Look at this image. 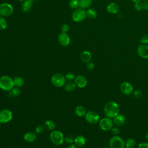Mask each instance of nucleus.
I'll return each instance as SVG.
<instances>
[{
	"label": "nucleus",
	"instance_id": "18",
	"mask_svg": "<svg viewBox=\"0 0 148 148\" xmlns=\"http://www.w3.org/2000/svg\"><path fill=\"white\" fill-rule=\"evenodd\" d=\"M92 58V55L88 51H83L80 54V60L83 62L88 63L91 61Z\"/></svg>",
	"mask_w": 148,
	"mask_h": 148
},
{
	"label": "nucleus",
	"instance_id": "28",
	"mask_svg": "<svg viewBox=\"0 0 148 148\" xmlns=\"http://www.w3.org/2000/svg\"><path fill=\"white\" fill-rule=\"evenodd\" d=\"M136 145V141L134 138H128L125 142V147L126 148H134Z\"/></svg>",
	"mask_w": 148,
	"mask_h": 148
},
{
	"label": "nucleus",
	"instance_id": "20",
	"mask_svg": "<svg viewBox=\"0 0 148 148\" xmlns=\"http://www.w3.org/2000/svg\"><path fill=\"white\" fill-rule=\"evenodd\" d=\"M86 142V138L83 135H78L74 139V144L77 147H82L83 146Z\"/></svg>",
	"mask_w": 148,
	"mask_h": 148
},
{
	"label": "nucleus",
	"instance_id": "35",
	"mask_svg": "<svg viewBox=\"0 0 148 148\" xmlns=\"http://www.w3.org/2000/svg\"><path fill=\"white\" fill-rule=\"evenodd\" d=\"M74 139L72 136L68 135L64 137V142L69 144H72L74 142Z\"/></svg>",
	"mask_w": 148,
	"mask_h": 148
},
{
	"label": "nucleus",
	"instance_id": "5",
	"mask_svg": "<svg viewBox=\"0 0 148 148\" xmlns=\"http://www.w3.org/2000/svg\"><path fill=\"white\" fill-rule=\"evenodd\" d=\"M109 145L110 148H124V140L118 135H114L109 140Z\"/></svg>",
	"mask_w": 148,
	"mask_h": 148
},
{
	"label": "nucleus",
	"instance_id": "39",
	"mask_svg": "<svg viewBox=\"0 0 148 148\" xmlns=\"http://www.w3.org/2000/svg\"><path fill=\"white\" fill-rule=\"evenodd\" d=\"M111 132L114 135H118L120 133V130L118 127H113L111 130Z\"/></svg>",
	"mask_w": 148,
	"mask_h": 148
},
{
	"label": "nucleus",
	"instance_id": "23",
	"mask_svg": "<svg viewBox=\"0 0 148 148\" xmlns=\"http://www.w3.org/2000/svg\"><path fill=\"white\" fill-rule=\"evenodd\" d=\"M44 127L48 130L53 131L56 128V124L51 120H47L45 122Z\"/></svg>",
	"mask_w": 148,
	"mask_h": 148
},
{
	"label": "nucleus",
	"instance_id": "34",
	"mask_svg": "<svg viewBox=\"0 0 148 148\" xmlns=\"http://www.w3.org/2000/svg\"><path fill=\"white\" fill-rule=\"evenodd\" d=\"M45 130V127L41 125H39L36 126V127L35 129V131L36 134H42L44 132Z\"/></svg>",
	"mask_w": 148,
	"mask_h": 148
},
{
	"label": "nucleus",
	"instance_id": "24",
	"mask_svg": "<svg viewBox=\"0 0 148 148\" xmlns=\"http://www.w3.org/2000/svg\"><path fill=\"white\" fill-rule=\"evenodd\" d=\"M92 4V0H79V7L82 9L88 8Z\"/></svg>",
	"mask_w": 148,
	"mask_h": 148
},
{
	"label": "nucleus",
	"instance_id": "10",
	"mask_svg": "<svg viewBox=\"0 0 148 148\" xmlns=\"http://www.w3.org/2000/svg\"><path fill=\"white\" fill-rule=\"evenodd\" d=\"M13 118L12 112L8 109L0 110V124H5L9 122Z\"/></svg>",
	"mask_w": 148,
	"mask_h": 148
},
{
	"label": "nucleus",
	"instance_id": "3",
	"mask_svg": "<svg viewBox=\"0 0 148 148\" xmlns=\"http://www.w3.org/2000/svg\"><path fill=\"white\" fill-rule=\"evenodd\" d=\"M50 139L53 144L60 146L64 142V136L60 131L53 130L50 134Z\"/></svg>",
	"mask_w": 148,
	"mask_h": 148
},
{
	"label": "nucleus",
	"instance_id": "7",
	"mask_svg": "<svg viewBox=\"0 0 148 148\" xmlns=\"http://www.w3.org/2000/svg\"><path fill=\"white\" fill-rule=\"evenodd\" d=\"M86 17V11L80 8L75 9L72 14V20L77 23L83 21Z\"/></svg>",
	"mask_w": 148,
	"mask_h": 148
},
{
	"label": "nucleus",
	"instance_id": "9",
	"mask_svg": "<svg viewBox=\"0 0 148 148\" xmlns=\"http://www.w3.org/2000/svg\"><path fill=\"white\" fill-rule=\"evenodd\" d=\"M84 117L86 121L91 124H97L100 120V116L98 113L92 110L87 112Z\"/></svg>",
	"mask_w": 148,
	"mask_h": 148
},
{
	"label": "nucleus",
	"instance_id": "1",
	"mask_svg": "<svg viewBox=\"0 0 148 148\" xmlns=\"http://www.w3.org/2000/svg\"><path fill=\"white\" fill-rule=\"evenodd\" d=\"M103 112L106 117L113 119L120 113L119 105L114 101H109L104 106Z\"/></svg>",
	"mask_w": 148,
	"mask_h": 148
},
{
	"label": "nucleus",
	"instance_id": "4",
	"mask_svg": "<svg viewBox=\"0 0 148 148\" xmlns=\"http://www.w3.org/2000/svg\"><path fill=\"white\" fill-rule=\"evenodd\" d=\"M65 76L60 73H56L51 77V84L56 87H64L66 83Z\"/></svg>",
	"mask_w": 148,
	"mask_h": 148
},
{
	"label": "nucleus",
	"instance_id": "22",
	"mask_svg": "<svg viewBox=\"0 0 148 148\" xmlns=\"http://www.w3.org/2000/svg\"><path fill=\"white\" fill-rule=\"evenodd\" d=\"M64 87V89L68 92L73 91L75 90L76 87V85L75 84V82H72V81H69L65 83Z\"/></svg>",
	"mask_w": 148,
	"mask_h": 148
},
{
	"label": "nucleus",
	"instance_id": "17",
	"mask_svg": "<svg viewBox=\"0 0 148 148\" xmlns=\"http://www.w3.org/2000/svg\"><path fill=\"white\" fill-rule=\"evenodd\" d=\"M107 10L111 14H116L120 10V7L118 4L114 2L110 3L107 6Z\"/></svg>",
	"mask_w": 148,
	"mask_h": 148
},
{
	"label": "nucleus",
	"instance_id": "45",
	"mask_svg": "<svg viewBox=\"0 0 148 148\" xmlns=\"http://www.w3.org/2000/svg\"><path fill=\"white\" fill-rule=\"evenodd\" d=\"M18 1H22V2H23L24 1H25V0H18Z\"/></svg>",
	"mask_w": 148,
	"mask_h": 148
},
{
	"label": "nucleus",
	"instance_id": "33",
	"mask_svg": "<svg viewBox=\"0 0 148 148\" xmlns=\"http://www.w3.org/2000/svg\"><path fill=\"white\" fill-rule=\"evenodd\" d=\"M65 78L68 81H72V80H74L75 78V75L72 73V72H68L65 75Z\"/></svg>",
	"mask_w": 148,
	"mask_h": 148
},
{
	"label": "nucleus",
	"instance_id": "40",
	"mask_svg": "<svg viewBox=\"0 0 148 148\" xmlns=\"http://www.w3.org/2000/svg\"><path fill=\"white\" fill-rule=\"evenodd\" d=\"M134 8L137 11H141L143 9L140 2H138V3H135V5H134Z\"/></svg>",
	"mask_w": 148,
	"mask_h": 148
},
{
	"label": "nucleus",
	"instance_id": "41",
	"mask_svg": "<svg viewBox=\"0 0 148 148\" xmlns=\"http://www.w3.org/2000/svg\"><path fill=\"white\" fill-rule=\"evenodd\" d=\"M137 148H148V142H141L138 145Z\"/></svg>",
	"mask_w": 148,
	"mask_h": 148
},
{
	"label": "nucleus",
	"instance_id": "15",
	"mask_svg": "<svg viewBox=\"0 0 148 148\" xmlns=\"http://www.w3.org/2000/svg\"><path fill=\"white\" fill-rule=\"evenodd\" d=\"M114 125L116 127H120L124 125L125 123V117L123 114H119L113 119Z\"/></svg>",
	"mask_w": 148,
	"mask_h": 148
},
{
	"label": "nucleus",
	"instance_id": "36",
	"mask_svg": "<svg viewBox=\"0 0 148 148\" xmlns=\"http://www.w3.org/2000/svg\"><path fill=\"white\" fill-rule=\"evenodd\" d=\"M140 43L144 45H147L148 44V34H145L143 35L141 38H140Z\"/></svg>",
	"mask_w": 148,
	"mask_h": 148
},
{
	"label": "nucleus",
	"instance_id": "38",
	"mask_svg": "<svg viewBox=\"0 0 148 148\" xmlns=\"http://www.w3.org/2000/svg\"><path fill=\"white\" fill-rule=\"evenodd\" d=\"M94 68H95V65H94V64L93 62L90 61V62L87 63V64H86V68H87V70L92 71V70H93L94 69Z\"/></svg>",
	"mask_w": 148,
	"mask_h": 148
},
{
	"label": "nucleus",
	"instance_id": "19",
	"mask_svg": "<svg viewBox=\"0 0 148 148\" xmlns=\"http://www.w3.org/2000/svg\"><path fill=\"white\" fill-rule=\"evenodd\" d=\"M34 0H25L21 5V9L24 12H28L32 6Z\"/></svg>",
	"mask_w": 148,
	"mask_h": 148
},
{
	"label": "nucleus",
	"instance_id": "27",
	"mask_svg": "<svg viewBox=\"0 0 148 148\" xmlns=\"http://www.w3.org/2000/svg\"><path fill=\"white\" fill-rule=\"evenodd\" d=\"M21 90L19 87H14L11 90L9 91V96L10 97H16L20 95Z\"/></svg>",
	"mask_w": 148,
	"mask_h": 148
},
{
	"label": "nucleus",
	"instance_id": "30",
	"mask_svg": "<svg viewBox=\"0 0 148 148\" xmlns=\"http://www.w3.org/2000/svg\"><path fill=\"white\" fill-rule=\"evenodd\" d=\"M69 6L71 9H76L79 7V1L78 0H71L69 3Z\"/></svg>",
	"mask_w": 148,
	"mask_h": 148
},
{
	"label": "nucleus",
	"instance_id": "13",
	"mask_svg": "<svg viewBox=\"0 0 148 148\" xmlns=\"http://www.w3.org/2000/svg\"><path fill=\"white\" fill-rule=\"evenodd\" d=\"M74 82L77 87L79 88H84L87 84V80L85 76L79 75L75 77L74 79Z\"/></svg>",
	"mask_w": 148,
	"mask_h": 148
},
{
	"label": "nucleus",
	"instance_id": "29",
	"mask_svg": "<svg viewBox=\"0 0 148 148\" xmlns=\"http://www.w3.org/2000/svg\"><path fill=\"white\" fill-rule=\"evenodd\" d=\"M8 22L4 17L0 16V29L4 30L7 28Z\"/></svg>",
	"mask_w": 148,
	"mask_h": 148
},
{
	"label": "nucleus",
	"instance_id": "25",
	"mask_svg": "<svg viewBox=\"0 0 148 148\" xmlns=\"http://www.w3.org/2000/svg\"><path fill=\"white\" fill-rule=\"evenodd\" d=\"M86 16L90 19H94L97 17V12L94 9L90 8L86 10Z\"/></svg>",
	"mask_w": 148,
	"mask_h": 148
},
{
	"label": "nucleus",
	"instance_id": "31",
	"mask_svg": "<svg viewBox=\"0 0 148 148\" xmlns=\"http://www.w3.org/2000/svg\"><path fill=\"white\" fill-rule=\"evenodd\" d=\"M132 94H133L134 97L136 99H139L142 96V92L140 90H134Z\"/></svg>",
	"mask_w": 148,
	"mask_h": 148
},
{
	"label": "nucleus",
	"instance_id": "46",
	"mask_svg": "<svg viewBox=\"0 0 148 148\" xmlns=\"http://www.w3.org/2000/svg\"><path fill=\"white\" fill-rule=\"evenodd\" d=\"M34 1H38V0H34Z\"/></svg>",
	"mask_w": 148,
	"mask_h": 148
},
{
	"label": "nucleus",
	"instance_id": "32",
	"mask_svg": "<svg viewBox=\"0 0 148 148\" xmlns=\"http://www.w3.org/2000/svg\"><path fill=\"white\" fill-rule=\"evenodd\" d=\"M70 29V27L67 24H64L61 27V32L63 33H67Z\"/></svg>",
	"mask_w": 148,
	"mask_h": 148
},
{
	"label": "nucleus",
	"instance_id": "6",
	"mask_svg": "<svg viewBox=\"0 0 148 148\" xmlns=\"http://www.w3.org/2000/svg\"><path fill=\"white\" fill-rule=\"evenodd\" d=\"M13 7L9 3H2L0 4V16L9 17L13 13Z\"/></svg>",
	"mask_w": 148,
	"mask_h": 148
},
{
	"label": "nucleus",
	"instance_id": "44",
	"mask_svg": "<svg viewBox=\"0 0 148 148\" xmlns=\"http://www.w3.org/2000/svg\"><path fill=\"white\" fill-rule=\"evenodd\" d=\"M145 138H146V139L147 140H148V132L146 134V135H145Z\"/></svg>",
	"mask_w": 148,
	"mask_h": 148
},
{
	"label": "nucleus",
	"instance_id": "42",
	"mask_svg": "<svg viewBox=\"0 0 148 148\" xmlns=\"http://www.w3.org/2000/svg\"><path fill=\"white\" fill-rule=\"evenodd\" d=\"M77 147L75 145V144H70L68 147L67 148H77Z\"/></svg>",
	"mask_w": 148,
	"mask_h": 148
},
{
	"label": "nucleus",
	"instance_id": "26",
	"mask_svg": "<svg viewBox=\"0 0 148 148\" xmlns=\"http://www.w3.org/2000/svg\"><path fill=\"white\" fill-rule=\"evenodd\" d=\"M14 86L17 87H22L24 84V79L21 76H16L13 79Z\"/></svg>",
	"mask_w": 148,
	"mask_h": 148
},
{
	"label": "nucleus",
	"instance_id": "8",
	"mask_svg": "<svg viewBox=\"0 0 148 148\" xmlns=\"http://www.w3.org/2000/svg\"><path fill=\"white\" fill-rule=\"evenodd\" d=\"M113 121L112 119L105 117L99 121V127L103 131H109L113 127Z\"/></svg>",
	"mask_w": 148,
	"mask_h": 148
},
{
	"label": "nucleus",
	"instance_id": "12",
	"mask_svg": "<svg viewBox=\"0 0 148 148\" xmlns=\"http://www.w3.org/2000/svg\"><path fill=\"white\" fill-rule=\"evenodd\" d=\"M58 40L62 46H68L71 43V39L66 33H60L58 36Z\"/></svg>",
	"mask_w": 148,
	"mask_h": 148
},
{
	"label": "nucleus",
	"instance_id": "11",
	"mask_svg": "<svg viewBox=\"0 0 148 148\" xmlns=\"http://www.w3.org/2000/svg\"><path fill=\"white\" fill-rule=\"evenodd\" d=\"M121 92L125 95H130L132 94L134 91V88L132 85L128 82L125 81L121 83L120 86Z\"/></svg>",
	"mask_w": 148,
	"mask_h": 148
},
{
	"label": "nucleus",
	"instance_id": "2",
	"mask_svg": "<svg viewBox=\"0 0 148 148\" xmlns=\"http://www.w3.org/2000/svg\"><path fill=\"white\" fill-rule=\"evenodd\" d=\"M14 87L13 79L8 75L0 77V88L5 91H9Z\"/></svg>",
	"mask_w": 148,
	"mask_h": 148
},
{
	"label": "nucleus",
	"instance_id": "14",
	"mask_svg": "<svg viewBox=\"0 0 148 148\" xmlns=\"http://www.w3.org/2000/svg\"><path fill=\"white\" fill-rule=\"evenodd\" d=\"M137 53L140 57L147 59L148 58V46L147 45L142 44L137 48Z\"/></svg>",
	"mask_w": 148,
	"mask_h": 148
},
{
	"label": "nucleus",
	"instance_id": "16",
	"mask_svg": "<svg viewBox=\"0 0 148 148\" xmlns=\"http://www.w3.org/2000/svg\"><path fill=\"white\" fill-rule=\"evenodd\" d=\"M23 138L25 142L28 143H32L36 140V133L34 132H27L25 134H24Z\"/></svg>",
	"mask_w": 148,
	"mask_h": 148
},
{
	"label": "nucleus",
	"instance_id": "21",
	"mask_svg": "<svg viewBox=\"0 0 148 148\" xmlns=\"http://www.w3.org/2000/svg\"><path fill=\"white\" fill-rule=\"evenodd\" d=\"M87 113L86 108L81 105L77 106L75 109V113L78 117H84Z\"/></svg>",
	"mask_w": 148,
	"mask_h": 148
},
{
	"label": "nucleus",
	"instance_id": "37",
	"mask_svg": "<svg viewBox=\"0 0 148 148\" xmlns=\"http://www.w3.org/2000/svg\"><path fill=\"white\" fill-rule=\"evenodd\" d=\"M140 3L143 9L148 10V0H142Z\"/></svg>",
	"mask_w": 148,
	"mask_h": 148
},
{
	"label": "nucleus",
	"instance_id": "43",
	"mask_svg": "<svg viewBox=\"0 0 148 148\" xmlns=\"http://www.w3.org/2000/svg\"><path fill=\"white\" fill-rule=\"evenodd\" d=\"M133 2H134L135 3H138V2H140L142 1V0H131Z\"/></svg>",
	"mask_w": 148,
	"mask_h": 148
}]
</instances>
